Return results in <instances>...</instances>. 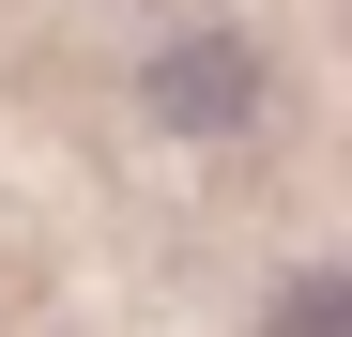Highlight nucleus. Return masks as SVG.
Returning a JSON list of instances; mask_svg holds the SVG:
<instances>
[{"label": "nucleus", "instance_id": "obj_2", "mask_svg": "<svg viewBox=\"0 0 352 337\" xmlns=\"http://www.w3.org/2000/svg\"><path fill=\"white\" fill-rule=\"evenodd\" d=\"M261 337H352V276H291L261 307Z\"/></svg>", "mask_w": 352, "mask_h": 337}, {"label": "nucleus", "instance_id": "obj_1", "mask_svg": "<svg viewBox=\"0 0 352 337\" xmlns=\"http://www.w3.org/2000/svg\"><path fill=\"white\" fill-rule=\"evenodd\" d=\"M138 107H153L168 138H230V123L261 107V46H245V31H168L153 77H138Z\"/></svg>", "mask_w": 352, "mask_h": 337}]
</instances>
